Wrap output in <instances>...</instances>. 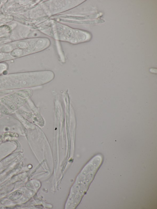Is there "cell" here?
<instances>
[{
	"label": "cell",
	"mask_w": 157,
	"mask_h": 209,
	"mask_svg": "<svg viewBox=\"0 0 157 209\" xmlns=\"http://www.w3.org/2000/svg\"><path fill=\"white\" fill-rule=\"evenodd\" d=\"M0 113L5 115L9 113V109L1 102H0Z\"/></svg>",
	"instance_id": "cell-4"
},
{
	"label": "cell",
	"mask_w": 157,
	"mask_h": 209,
	"mask_svg": "<svg viewBox=\"0 0 157 209\" xmlns=\"http://www.w3.org/2000/svg\"><path fill=\"white\" fill-rule=\"evenodd\" d=\"M0 116H1V114H0Z\"/></svg>",
	"instance_id": "cell-5"
},
{
	"label": "cell",
	"mask_w": 157,
	"mask_h": 209,
	"mask_svg": "<svg viewBox=\"0 0 157 209\" xmlns=\"http://www.w3.org/2000/svg\"><path fill=\"white\" fill-rule=\"evenodd\" d=\"M9 98L11 100H12L17 105L21 106L25 103V100L24 99L18 95H11L10 96Z\"/></svg>",
	"instance_id": "cell-2"
},
{
	"label": "cell",
	"mask_w": 157,
	"mask_h": 209,
	"mask_svg": "<svg viewBox=\"0 0 157 209\" xmlns=\"http://www.w3.org/2000/svg\"><path fill=\"white\" fill-rule=\"evenodd\" d=\"M1 102L8 109L11 111H15L16 109V107L15 104L12 100L8 99L3 98L2 99Z\"/></svg>",
	"instance_id": "cell-1"
},
{
	"label": "cell",
	"mask_w": 157,
	"mask_h": 209,
	"mask_svg": "<svg viewBox=\"0 0 157 209\" xmlns=\"http://www.w3.org/2000/svg\"><path fill=\"white\" fill-rule=\"evenodd\" d=\"M22 194V192L21 191H16L10 195V196L9 199L13 201L16 200L20 198Z\"/></svg>",
	"instance_id": "cell-3"
}]
</instances>
